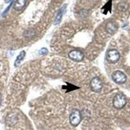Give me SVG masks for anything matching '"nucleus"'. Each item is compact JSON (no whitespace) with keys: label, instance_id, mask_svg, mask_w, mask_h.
<instances>
[{"label":"nucleus","instance_id":"12","mask_svg":"<svg viewBox=\"0 0 130 130\" xmlns=\"http://www.w3.org/2000/svg\"><path fill=\"white\" fill-rule=\"evenodd\" d=\"M118 9L120 10H125L126 9H127V5L126 3H120L118 5Z\"/></svg>","mask_w":130,"mask_h":130},{"label":"nucleus","instance_id":"15","mask_svg":"<svg viewBox=\"0 0 130 130\" xmlns=\"http://www.w3.org/2000/svg\"><path fill=\"white\" fill-rule=\"evenodd\" d=\"M11 2H12V0H5V2L6 3H9Z\"/></svg>","mask_w":130,"mask_h":130},{"label":"nucleus","instance_id":"13","mask_svg":"<svg viewBox=\"0 0 130 130\" xmlns=\"http://www.w3.org/2000/svg\"><path fill=\"white\" fill-rule=\"evenodd\" d=\"M47 53H48V50H47V48H45V47H42V48L41 50H40L39 52V54L42 55H46Z\"/></svg>","mask_w":130,"mask_h":130},{"label":"nucleus","instance_id":"2","mask_svg":"<svg viewBox=\"0 0 130 130\" xmlns=\"http://www.w3.org/2000/svg\"><path fill=\"white\" fill-rule=\"evenodd\" d=\"M120 57V53L117 50H109L107 52V60L109 63H116L119 61Z\"/></svg>","mask_w":130,"mask_h":130},{"label":"nucleus","instance_id":"1","mask_svg":"<svg viewBox=\"0 0 130 130\" xmlns=\"http://www.w3.org/2000/svg\"><path fill=\"white\" fill-rule=\"evenodd\" d=\"M113 106L118 109H122L126 104V98L125 96L122 94H118L115 96L113 99Z\"/></svg>","mask_w":130,"mask_h":130},{"label":"nucleus","instance_id":"10","mask_svg":"<svg viewBox=\"0 0 130 130\" xmlns=\"http://www.w3.org/2000/svg\"><path fill=\"white\" fill-rule=\"evenodd\" d=\"M25 56V51H22V52L20 53L19 55H18V57H16V61L14 62V66L15 67H18L20 63L22 62V61H23V59H24Z\"/></svg>","mask_w":130,"mask_h":130},{"label":"nucleus","instance_id":"3","mask_svg":"<svg viewBox=\"0 0 130 130\" xmlns=\"http://www.w3.org/2000/svg\"><path fill=\"white\" fill-rule=\"evenodd\" d=\"M70 122L73 126H77L81 121V112L79 110H73L70 115Z\"/></svg>","mask_w":130,"mask_h":130},{"label":"nucleus","instance_id":"7","mask_svg":"<svg viewBox=\"0 0 130 130\" xmlns=\"http://www.w3.org/2000/svg\"><path fill=\"white\" fill-rule=\"evenodd\" d=\"M66 10H67V5H66L62 6L61 8V9H59V10L57 12V13L55 18V21H54V24L55 25H57V24H59V23L61 22L62 16L64 14V12H66Z\"/></svg>","mask_w":130,"mask_h":130},{"label":"nucleus","instance_id":"11","mask_svg":"<svg viewBox=\"0 0 130 130\" xmlns=\"http://www.w3.org/2000/svg\"><path fill=\"white\" fill-rule=\"evenodd\" d=\"M17 122V118L15 117L14 115H10L7 117L6 120V123L10 126H12V125H14Z\"/></svg>","mask_w":130,"mask_h":130},{"label":"nucleus","instance_id":"9","mask_svg":"<svg viewBox=\"0 0 130 130\" xmlns=\"http://www.w3.org/2000/svg\"><path fill=\"white\" fill-rule=\"evenodd\" d=\"M26 4V0H16L14 4L13 8L17 11H20L24 9Z\"/></svg>","mask_w":130,"mask_h":130},{"label":"nucleus","instance_id":"8","mask_svg":"<svg viewBox=\"0 0 130 130\" xmlns=\"http://www.w3.org/2000/svg\"><path fill=\"white\" fill-rule=\"evenodd\" d=\"M118 29V25L113 22H110L106 25V30L109 34H114Z\"/></svg>","mask_w":130,"mask_h":130},{"label":"nucleus","instance_id":"6","mask_svg":"<svg viewBox=\"0 0 130 130\" xmlns=\"http://www.w3.org/2000/svg\"><path fill=\"white\" fill-rule=\"evenodd\" d=\"M68 57L71 60L76 62L81 61L84 58V55L79 50H72L68 53Z\"/></svg>","mask_w":130,"mask_h":130},{"label":"nucleus","instance_id":"14","mask_svg":"<svg viewBox=\"0 0 130 130\" xmlns=\"http://www.w3.org/2000/svg\"><path fill=\"white\" fill-rule=\"evenodd\" d=\"M12 3H13V2H11V3H10V4L9 5V6L6 9H5V10L4 12H3V14H2V16H5V15L7 14V12H8V11H9V9H10V7L12 6Z\"/></svg>","mask_w":130,"mask_h":130},{"label":"nucleus","instance_id":"4","mask_svg":"<svg viewBox=\"0 0 130 130\" xmlns=\"http://www.w3.org/2000/svg\"><path fill=\"white\" fill-rule=\"evenodd\" d=\"M103 87V83L98 77H94L90 81V88L91 90L95 92H99Z\"/></svg>","mask_w":130,"mask_h":130},{"label":"nucleus","instance_id":"5","mask_svg":"<svg viewBox=\"0 0 130 130\" xmlns=\"http://www.w3.org/2000/svg\"><path fill=\"white\" fill-rule=\"evenodd\" d=\"M112 78L115 83L118 84H123L126 81L127 77L124 73L120 70H117L112 74Z\"/></svg>","mask_w":130,"mask_h":130}]
</instances>
